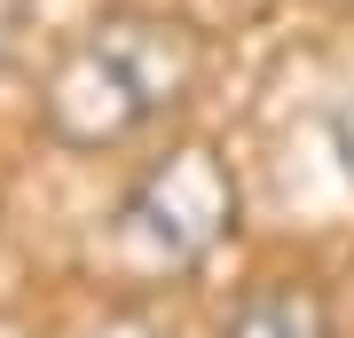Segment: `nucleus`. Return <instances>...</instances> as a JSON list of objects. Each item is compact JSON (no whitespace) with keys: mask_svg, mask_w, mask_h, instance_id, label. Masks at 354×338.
Masks as SVG:
<instances>
[{"mask_svg":"<svg viewBox=\"0 0 354 338\" xmlns=\"http://www.w3.org/2000/svg\"><path fill=\"white\" fill-rule=\"evenodd\" d=\"M205 79V32L174 8H102L87 16L39 87V134L55 150H118L150 134L165 111L197 95Z\"/></svg>","mask_w":354,"mask_h":338,"instance_id":"1","label":"nucleus"},{"mask_svg":"<svg viewBox=\"0 0 354 338\" xmlns=\"http://www.w3.org/2000/svg\"><path fill=\"white\" fill-rule=\"evenodd\" d=\"M228 228H236V173H228V158L213 142H181L150 173L127 181V197L102 213L95 252L118 283H174V276L213 260Z\"/></svg>","mask_w":354,"mask_h":338,"instance_id":"2","label":"nucleus"},{"mask_svg":"<svg viewBox=\"0 0 354 338\" xmlns=\"http://www.w3.org/2000/svg\"><path fill=\"white\" fill-rule=\"evenodd\" d=\"M221 338H339V323H330V299L315 283H252L236 307L221 314Z\"/></svg>","mask_w":354,"mask_h":338,"instance_id":"3","label":"nucleus"},{"mask_svg":"<svg viewBox=\"0 0 354 338\" xmlns=\"http://www.w3.org/2000/svg\"><path fill=\"white\" fill-rule=\"evenodd\" d=\"M87 338H189V330H174L165 314H102Z\"/></svg>","mask_w":354,"mask_h":338,"instance_id":"4","label":"nucleus"},{"mask_svg":"<svg viewBox=\"0 0 354 338\" xmlns=\"http://www.w3.org/2000/svg\"><path fill=\"white\" fill-rule=\"evenodd\" d=\"M16 32H24V0H0V63L16 55Z\"/></svg>","mask_w":354,"mask_h":338,"instance_id":"5","label":"nucleus"},{"mask_svg":"<svg viewBox=\"0 0 354 338\" xmlns=\"http://www.w3.org/2000/svg\"><path fill=\"white\" fill-rule=\"evenodd\" d=\"M0 338H39L32 323H16V314H0Z\"/></svg>","mask_w":354,"mask_h":338,"instance_id":"6","label":"nucleus"},{"mask_svg":"<svg viewBox=\"0 0 354 338\" xmlns=\"http://www.w3.org/2000/svg\"><path fill=\"white\" fill-rule=\"evenodd\" d=\"M339 8H354V0H339Z\"/></svg>","mask_w":354,"mask_h":338,"instance_id":"7","label":"nucleus"}]
</instances>
